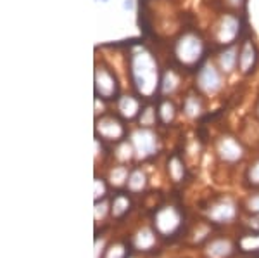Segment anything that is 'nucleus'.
I'll return each instance as SVG.
<instances>
[{
	"mask_svg": "<svg viewBox=\"0 0 259 258\" xmlns=\"http://www.w3.org/2000/svg\"><path fill=\"white\" fill-rule=\"evenodd\" d=\"M132 80L140 94L150 95L157 85V64L150 54L140 51L132 57Z\"/></svg>",
	"mask_w": 259,
	"mask_h": 258,
	"instance_id": "nucleus-1",
	"label": "nucleus"
},
{
	"mask_svg": "<svg viewBox=\"0 0 259 258\" xmlns=\"http://www.w3.org/2000/svg\"><path fill=\"white\" fill-rule=\"evenodd\" d=\"M204 54V42L194 31H187L175 44V56L183 66H194Z\"/></svg>",
	"mask_w": 259,
	"mask_h": 258,
	"instance_id": "nucleus-2",
	"label": "nucleus"
},
{
	"mask_svg": "<svg viewBox=\"0 0 259 258\" xmlns=\"http://www.w3.org/2000/svg\"><path fill=\"white\" fill-rule=\"evenodd\" d=\"M221 69L212 62H206L202 68L199 69L197 77H195V85L204 95H214L218 94L223 87V77H221Z\"/></svg>",
	"mask_w": 259,
	"mask_h": 258,
	"instance_id": "nucleus-3",
	"label": "nucleus"
},
{
	"mask_svg": "<svg viewBox=\"0 0 259 258\" xmlns=\"http://www.w3.org/2000/svg\"><path fill=\"white\" fill-rule=\"evenodd\" d=\"M240 31V19L233 14H225L214 28V39L221 45L233 44Z\"/></svg>",
	"mask_w": 259,
	"mask_h": 258,
	"instance_id": "nucleus-4",
	"label": "nucleus"
},
{
	"mask_svg": "<svg viewBox=\"0 0 259 258\" xmlns=\"http://www.w3.org/2000/svg\"><path fill=\"white\" fill-rule=\"evenodd\" d=\"M95 94L102 99H112L118 94V82L106 66H97L95 69Z\"/></svg>",
	"mask_w": 259,
	"mask_h": 258,
	"instance_id": "nucleus-5",
	"label": "nucleus"
},
{
	"mask_svg": "<svg viewBox=\"0 0 259 258\" xmlns=\"http://www.w3.org/2000/svg\"><path fill=\"white\" fill-rule=\"evenodd\" d=\"M257 49L252 40H245L239 51V71L242 75H250L256 68Z\"/></svg>",
	"mask_w": 259,
	"mask_h": 258,
	"instance_id": "nucleus-6",
	"label": "nucleus"
},
{
	"mask_svg": "<svg viewBox=\"0 0 259 258\" xmlns=\"http://www.w3.org/2000/svg\"><path fill=\"white\" fill-rule=\"evenodd\" d=\"M218 68L227 75L239 68V49L235 45H230L218 54Z\"/></svg>",
	"mask_w": 259,
	"mask_h": 258,
	"instance_id": "nucleus-7",
	"label": "nucleus"
},
{
	"mask_svg": "<svg viewBox=\"0 0 259 258\" xmlns=\"http://www.w3.org/2000/svg\"><path fill=\"white\" fill-rule=\"evenodd\" d=\"M97 130L104 137L114 140L123 135V125H121L116 118H112V116H104V118H100L97 122Z\"/></svg>",
	"mask_w": 259,
	"mask_h": 258,
	"instance_id": "nucleus-8",
	"label": "nucleus"
},
{
	"mask_svg": "<svg viewBox=\"0 0 259 258\" xmlns=\"http://www.w3.org/2000/svg\"><path fill=\"white\" fill-rule=\"evenodd\" d=\"M118 109L124 118H133V116L139 115L140 101L133 95H121V99L118 101Z\"/></svg>",
	"mask_w": 259,
	"mask_h": 258,
	"instance_id": "nucleus-9",
	"label": "nucleus"
},
{
	"mask_svg": "<svg viewBox=\"0 0 259 258\" xmlns=\"http://www.w3.org/2000/svg\"><path fill=\"white\" fill-rule=\"evenodd\" d=\"M183 111L190 118H197L202 113V101L195 94H189L185 97V101H183Z\"/></svg>",
	"mask_w": 259,
	"mask_h": 258,
	"instance_id": "nucleus-10",
	"label": "nucleus"
},
{
	"mask_svg": "<svg viewBox=\"0 0 259 258\" xmlns=\"http://www.w3.org/2000/svg\"><path fill=\"white\" fill-rule=\"evenodd\" d=\"M178 83H180L178 75L169 69V71L164 73V77H162V80H161V92L164 95L173 94L175 90L178 89Z\"/></svg>",
	"mask_w": 259,
	"mask_h": 258,
	"instance_id": "nucleus-11",
	"label": "nucleus"
},
{
	"mask_svg": "<svg viewBox=\"0 0 259 258\" xmlns=\"http://www.w3.org/2000/svg\"><path fill=\"white\" fill-rule=\"evenodd\" d=\"M159 118L164 123H169L171 120L175 118V106H173V102H169V101H162L161 102V106H159Z\"/></svg>",
	"mask_w": 259,
	"mask_h": 258,
	"instance_id": "nucleus-12",
	"label": "nucleus"
},
{
	"mask_svg": "<svg viewBox=\"0 0 259 258\" xmlns=\"http://www.w3.org/2000/svg\"><path fill=\"white\" fill-rule=\"evenodd\" d=\"M154 122H156V111H154L152 106H147L140 113V123L145 125V127H150Z\"/></svg>",
	"mask_w": 259,
	"mask_h": 258,
	"instance_id": "nucleus-13",
	"label": "nucleus"
},
{
	"mask_svg": "<svg viewBox=\"0 0 259 258\" xmlns=\"http://www.w3.org/2000/svg\"><path fill=\"white\" fill-rule=\"evenodd\" d=\"M225 2H227V6H230L232 9H240L245 4V0H225Z\"/></svg>",
	"mask_w": 259,
	"mask_h": 258,
	"instance_id": "nucleus-14",
	"label": "nucleus"
},
{
	"mask_svg": "<svg viewBox=\"0 0 259 258\" xmlns=\"http://www.w3.org/2000/svg\"><path fill=\"white\" fill-rule=\"evenodd\" d=\"M123 9L133 11V0H124V2H123Z\"/></svg>",
	"mask_w": 259,
	"mask_h": 258,
	"instance_id": "nucleus-15",
	"label": "nucleus"
},
{
	"mask_svg": "<svg viewBox=\"0 0 259 258\" xmlns=\"http://www.w3.org/2000/svg\"><path fill=\"white\" fill-rule=\"evenodd\" d=\"M257 115H259V104H257Z\"/></svg>",
	"mask_w": 259,
	"mask_h": 258,
	"instance_id": "nucleus-16",
	"label": "nucleus"
},
{
	"mask_svg": "<svg viewBox=\"0 0 259 258\" xmlns=\"http://www.w3.org/2000/svg\"><path fill=\"white\" fill-rule=\"evenodd\" d=\"M102 2H107V0H102Z\"/></svg>",
	"mask_w": 259,
	"mask_h": 258,
	"instance_id": "nucleus-17",
	"label": "nucleus"
}]
</instances>
